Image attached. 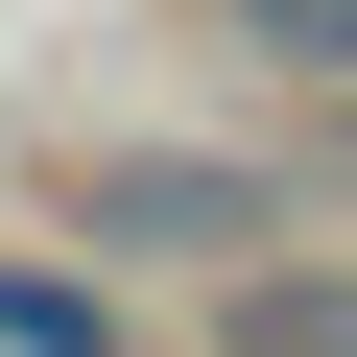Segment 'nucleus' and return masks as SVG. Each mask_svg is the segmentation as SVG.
I'll return each instance as SVG.
<instances>
[{
  "mask_svg": "<svg viewBox=\"0 0 357 357\" xmlns=\"http://www.w3.org/2000/svg\"><path fill=\"white\" fill-rule=\"evenodd\" d=\"M238 48L262 72H357V0H238Z\"/></svg>",
  "mask_w": 357,
  "mask_h": 357,
  "instance_id": "2",
  "label": "nucleus"
},
{
  "mask_svg": "<svg viewBox=\"0 0 357 357\" xmlns=\"http://www.w3.org/2000/svg\"><path fill=\"white\" fill-rule=\"evenodd\" d=\"M96 238H119V262H215V238H262V167H119Z\"/></svg>",
  "mask_w": 357,
  "mask_h": 357,
  "instance_id": "1",
  "label": "nucleus"
}]
</instances>
